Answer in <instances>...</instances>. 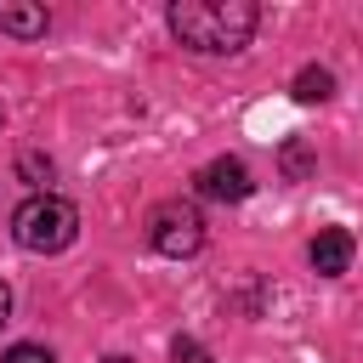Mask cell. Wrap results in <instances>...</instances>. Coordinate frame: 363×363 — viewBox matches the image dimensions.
<instances>
[{"mask_svg":"<svg viewBox=\"0 0 363 363\" xmlns=\"http://www.w3.org/2000/svg\"><path fill=\"white\" fill-rule=\"evenodd\" d=\"M170 34L187 45V51H204V57H233L250 45L255 23H261V6L255 0H176L164 11Z\"/></svg>","mask_w":363,"mask_h":363,"instance_id":"obj_1","label":"cell"},{"mask_svg":"<svg viewBox=\"0 0 363 363\" xmlns=\"http://www.w3.org/2000/svg\"><path fill=\"white\" fill-rule=\"evenodd\" d=\"M11 238L28 250V255H57L79 238V210L74 199L62 193H28L17 210H11Z\"/></svg>","mask_w":363,"mask_h":363,"instance_id":"obj_2","label":"cell"},{"mask_svg":"<svg viewBox=\"0 0 363 363\" xmlns=\"http://www.w3.org/2000/svg\"><path fill=\"white\" fill-rule=\"evenodd\" d=\"M147 244H153L159 255H170V261L199 255V250H204V216H199V204H187V199L153 204V216H147Z\"/></svg>","mask_w":363,"mask_h":363,"instance_id":"obj_3","label":"cell"},{"mask_svg":"<svg viewBox=\"0 0 363 363\" xmlns=\"http://www.w3.org/2000/svg\"><path fill=\"white\" fill-rule=\"evenodd\" d=\"M193 182H199V193L216 199V204H238V199H250V187H255L250 170H244V159H210Z\"/></svg>","mask_w":363,"mask_h":363,"instance_id":"obj_4","label":"cell"},{"mask_svg":"<svg viewBox=\"0 0 363 363\" xmlns=\"http://www.w3.org/2000/svg\"><path fill=\"white\" fill-rule=\"evenodd\" d=\"M352 233L346 227H318V238L306 244V261H312V272L318 278H340L346 267H352Z\"/></svg>","mask_w":363,"mask_h":363,"instance_id":"obj_5","label":"cell"},{"mask_svg":"<svg viewBox=\"0 0 363 363\" xmlns=\"http://www.w3.org/2000/svg\"><path fill=\"white\" fill-rule=\"evenodd\" d=\"M45 6H23V0H0V28L17 34V40H40L45 34Z\"/></svg>","mask_w":363,"mask_h":363,"instance_id":"obj_6","label":"cell"},{"mask_svg":"<svg viewBox=\"0 0 363 363\" xmlns=\"http://www.w3.org/2000/svg\"><path fill=\"white\" fill-rule=\"evenodd\" d=\"M289 91H295V102H329V96H335V74L312 62V68H301V74H295V85H289Z\"/></svg>","mask_w":363,"mask_h":363,"instance_id":"obj_7","label":"cell"},{"mask_svg":"<svg viewBox=\"0 0 363 363\" xmlns=\"http://www.w3.org/2000/svg\"><path fill=\"white\" fill-rule=\"evenodd\" d=\"M278 164H284V176H289V182H306V176H312V147H306V142H284Z\"/></svg>","mask_w":363,"mask_h":363,"instance_id":"obj_8","label":"cell"},{"mask_svg":"<svg viewBox=\"0 0 363 363\" xmlns=\"http://www.w3.org/2000/svg\"><path fill=\"white\" fill-rule=\"evenodd\" d=\"M17 176L34 182L40 193H51V187H45V182H51V159H40V153H23V159H17Z\"/></svg>","mask_w":363,"mask_h":363,"instance_id":"obj_9","label":"cell"},{"mask_svg":"<svg viewBox=\"0 0 363 363\" xmlns=\"http://www.w3.org/2000/svg\"><path fill=\"white\" fill-rule=\"evenodd\" d=\"M170 357H176V363H216V357H210L193 335H176V340H170Z\"/></svg>","mask_w":363,"mask_h":363,"instance_id":"obj_10","label":"cell"},{"mask_svg":"<svg viewBox=\"0 0 363 363\" xmlns=\"http://www.w3.org/2000/svg\"><path fill=\"white\" fill-rule=\"evenodd\" d=\"M0 363H57V357H51L45 346H28V340H17V346H11Z\"/></svg>","mask_w":363,"mask_h":363,"instance_id":"obj_11","label":"cell"},{"mask_svg":"<svg viewBox=\"0 0 363 363\" xmlns=\"http://www.w3.org/2000/svg\"><path fill=\"white\" fill-rule=\"evenodd\" d=\"M6 323H11V284L0 278V329H6Z\"/></svg>","mask_w":363,"mask_h":363,"instance_id":"obj_12","label":"cell"}]
</instances>
